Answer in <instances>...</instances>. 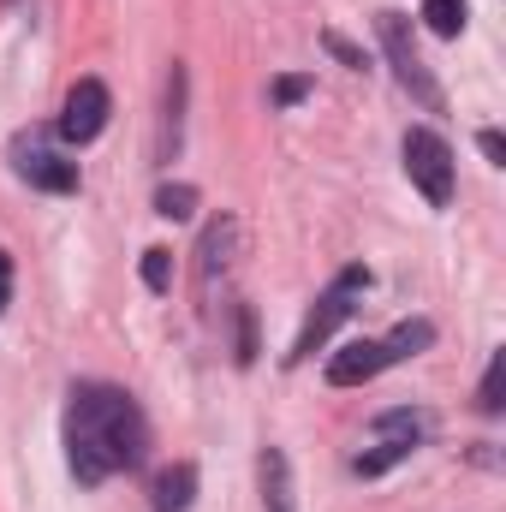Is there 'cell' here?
<instances>
[{
    "label": "cell",
    "mask_w": 506,
    "mask_h": 512,
    "mask_svg": "<svg viewBox=\"0 0 506 512\" xmlns=\"http://www.w3.org/2000/svg\"><path fill=\"white\" fill-rule=\"evenodd\" d=\"M197 495V465H167L155 477V512H185Z\"/></svg>",
    "instance_id": "cell-9"
},
{
    "label": "cell",
    "mask_w": 506,
    "mask_h": 512,
    "mask_svg": "<svg viewBox=\"0 0 506 512\" xmlns=\"http://www.w3.org/2000/svg\"><path fill=\"white\" fill-rule=\"evenodd\" d=\"M405 173H411V185L423 191L429 209H447L453 203V149H447L441 131H429V126L405 131Z\"/></svg>",
    "instance_id": "cell-2"
},
{
    "label": "cell",
    "mask_w": 506,
    "mask_h": 512,
    "mask_svg": "<svg viewBox=\"0 0 506 512\" xmlns=\"http://www.w3.org/2000/svg\"><path fill=\"white\" fill-rule=\"evenodd\" d=\"M256 358V340H251V310H239V364Z\"/></svg>",
    "instance_id": "cell-19"
},
{
    "label": "cell",
    "mask_w": 506,
    "mask_h": 512,
    "mask_svg": "<svg viewBox=\"0 0 506 512\" xmlns=\"http://www.w3.org/2000/svg\"><path fill=\"white\" fill-rule=\"evenodd\" d=\"M262 501H268V512H292V477H286L280 447H262Z\"/></svg>",
    "instance_id": "cell-10"
},
{
    "label": "cell",
    "mask_w": 506,
    "mask_h": 512,
    "mask_svg": "<svg viewBox=\"0 0 506 512\" xmlns=\"http://www.w3.org/2000/svg\"><path fill=\"white\" fill-rule=\"evenodd\" d=\"M477 143H483V155H489V161H495V167H501V161H506V143H501V131H483V137H477Z\"/></svg>",
    "instance_id": "cell-20"
},
{
    "label": "cell",
    "mask_w": 506,
    "mask_h": 512,
    "mask_svg": "<svg viewBox=\"0 0 506 512\" xmlns=\"http://www.w3.org/2000/svg\"><path fill=\"white\" fill-rule=\"evenodd\" d=\"M506 393V352H495V358H489V376H483V399H477V405H483V411H489V417H501V399Z\"/></svg>",
    "instance_id": "cell-16"
},
{
    "label": "cell",
    "mask_w": 506,
    "mask_h": 512,
    "mask_svg": "<svg viewBox=\"0 0 506 512\" xmlns=\"http://www.w3.org/2000/svg\"><path fill=\"white\" fill-rule=\"evenodd\" d=\"M143 286H149V292H167V286H173V251H161V245L143 251Z\"/></svg>",
    "instance_id": "cell-15"
},
{
    "label": "cell",
    "mask_w": 506,
    "mask_h": 512,
    "mask_svg": "<svg viewBox=\"0 0 506 512\" xmlns=\"http://www.w3.org/2000/svg\"><path fill=\"white\" fill-rule=\"evenodd\" d=\"M322 42H328V54H334V60H346V66H358V72H364V54H358V48H352L346 36H334V30H328Z\"/></svg>",
    "instance_id": "cell-18"
},
{
    "label": "cell",
    "mask_w": 506,
    "mask_h": 512,
    "mask_svg": "<svg viewBox=\"0 0 506 512\" xmlns=\"http://www.w3.org/2000/svg\"><path fill=\"white\" fill-rule=\"evenodd\" d=\"M429 340H435V328H429V322H399V328L381 340V352H387V364H399V358H417Z\"/></svg>",
    "instance_id": "cell-11"
},
{
    "label": "cell",
    "mask_w": 506,
    "mask_h": 512,
    "mask_svg": "<svg viewBox=\"0 0 506 512\" xmlns=\"http://www.w3.org/2000/svg\"><path fill=\"white\" fill-rule=\"evenodd\" d=\"M310 96V78H274V102L280 108H292V102H304Z\"/></svg>",
    "instance_id": "cell-17"
},
{
    "label": "cell",
    "mask_w": 506,
    "mask_h": 512,
    "mask_svg": "<svg viewBox=\"0 0 506 512\" xmlns=\"http://www.w3.org/2000/svg\"><path fill=\"white\" fill-rule=\"evenodd\" d=\"M364 286H370V274H364V268H346V274L316 298V310H310V322H304V334H298V346H292L286 358H292V364H298V358H310V352H316V346L346 322V316H352V298H358Z\"/></svg>",
    "instance_id": "cell-4"
},
{
    "label": "cell",
    "mask_w": 506,
    "mask_h": 512,
    "mask_svg": "<svg viewBox=\"0 0 506 512\" xmlns=\"http://www.w3.org/2000/svg\"><path fill=\"white\" fill-rule=\"evenodd\" d=\"M423 18L435 36H459L465 30V0H423Z\"/></svg>",
    "instance_id": "cell-14"
},
{
    "label": "cell",
    "mask_w": 506,
    "mask_h": 512,
    "mask_svg": "<svg viewBox=\"0 0 506 512\" xmlns=\"http://www.w3.org/2000/svg\"><path fill=\"white\" fill-rule=\"evenodd\" d=\"M18 173L36 185V191H54V197H66V191H78V161H66L60 149H48L42 137H18Z\"/></svg>",
    "instance_id": "cell-5"
},
{
    "label": "cell",
    "mask_w": 506,
    "mask_h": 512,
    "mask_svg": "<svg viewBox=\"0 0 506 512\" xmlns=\"http://www.w3.org/2000/svg\"><path fill=\"white\" fill-rule=\"evenodd\" d=\"M387 370V352H381V340H346L334 358H328V382L334 387H364L370 376Z\"/></svg>",
    "instance_id": "cell-7"
},
{
    "label": "cell",
    "mask_w": 506,
    "mask_h": 512,
    "mask_svg": "<svg viewBox=\"0 0 506 512\" xmlns=\"http://www.w3.org/2000/svg\"><path fill=\"white\" fill-rule=\"evenodd\" d=\"M149 453V423L120 387H72L66 405V459L84 489L108 483L114 471H137Z\"/></svg>",
    "instance_id": "cell-1"
},
{
    "label": "cell",
    "mask_w": 506,
    "mask_h": 512,
    "mask_svg": "<svg viewBox=\"0 0 506 512\" xmlns=\"http://www.w3.org/2000/svg\"><path fill=\"white\" fill-rule=\"evenodd\" d=\"M233 245H239V221L221 215V221L203 233V262H197V292H203V298H215V274H227Z\"/></svg>",
    "instance_id": "cell-8"
},
{
    "label": "cell",
    "mask_w": 506,
    "mask_h": 512,
    "mask_svg": "<svg viewBox=\"0 0 506 512\" xmlns=\"http://www.w3.org/2000/svg\"><path fill=\"white\" fill-rule=\"evenodd\" d=\"M6 292H12V262L0 256V304H6Z\"/></svg>",
    "instance_id": "cell-21"
},
{
    "label": "cell",
    "mask_w": 506,
    "mask_h": 512,
    "mask_svg": "<svg viewBox=\"0 0 506 512\" xmlns=\"http://www.w3.org/2000/svg\"><path fill=\"white\" fill-rule=\"evenodd\" d=\"M399 459H411V441H387V435H381L370 453L352 459V471H358V477H381V471H393Z\"/></svg>",
    "instance_id": "cell-12"
},
{
    "label": "cell",
    "mask_w": 506,
    "mask_h": 512,
    "mask_svg": "<svg viewBox=\"0 0 506 512\" xmlns=\"http://www.w3.org/2000/svg\"><path fill=\"white\" fill-rule=\"evenodd\" d=\"M376 30H381V48H387L393 72H399V84H405L429 114H441V84L429 78V66H423V54H417V42H411L405 18H399V12H376Z\"/></svg>",
    "instance_id": "cell-3"
},
{
    "label": "cell",
    "mask_w": 506,
    "mask_h": 512,
    "mask_svg": "<svg viewBox=\"0 0 506 512\" xmlns=\"http://www.w3.org/2000/svg\"><path fill=\"white\" fill-rule=\"evenodd\" d=\"M108 114H114L108 84L84 78V84H72V96H66V108H60V137H66V143H90V137H102Z\"/></svg>",
    "instance_id": "cell-6"
},
{
    "label": "cell",
    "mask_w": 506,
    "mask_h": 512,
    "mask_svg": "<svg viewBox=\"0 0 506 512\" xmlns=\"http://www.w3.org/2000/svg\"><path fill=\"white\" fill-rule=\"evenodd\" d=\"M155 215L191 221V215H197V185H161V191H155Z\"/></svg>",
    "instance_id": "cell-13"
}]
</instances>
